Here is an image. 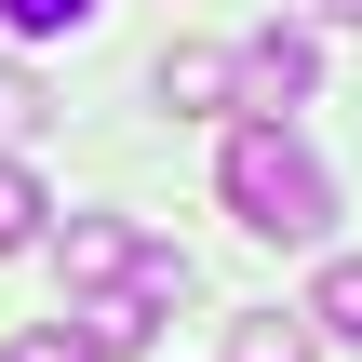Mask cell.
I'll return each mask as SVG.
<instances>
[{
	"mask_svg": "<svg viewBox=\"0 0 362 362\" xmlns=\"http://www.w3.org/2000/svg\"><path fill=\"white\" fill-rule=\"evenodd\" d=\"M215 188H228V215H242L255 242H322V228H336V175H322L282 121H242V134L215 148Z\"/></svg>",
	"mask_w": 362,
	"mask_h": 362,
	"instance_id": "obj_1",
	"label": "cell"
},
{
	"mask_svg": "<svg viewBox=\"0 0 362 362\" xmlns=\"http://www.w3.org/2000/svg\"><path fill=\"white\" fill-rule=\"evenodd\" d=\"M309 81H322V40H309V27H255V40L228 54V107H255V121H282Z\"/></svg>",
	"mask_w": 362,
	"mask_h": 362,
	"instance_id": "obj_2",
	"label": "cell"
},
{
	"mask_svg": "<svg viewBox=\"0 0 362 362\" xmlns=\"http://www.w3.org/2000/svg\"><path fill=\"white\" fill-rule=\"evenodd\" d=\"M148 336H161V309H134L121 282H107V296H81V322H67V349H81V362H134Z\"/></svg>",
	"mask_w": 362,
	"mask_h": 362,
	"instance_id": "obj_3",
	"label": "cell"
},
{
	"mask_svg": "<svg viewBox=\"0 0 362 362\" xmlns=\"http://www.w3.org/2000/svg\"><path fill=\"white\" fill-rule=\"evenodd\" d=\"M54 269H67L81 296H107V282L134 269V228H121V215H67V242H54Z\"/></svg>",
	"mask_w": 362,
	"mask_h": 362,
	"instance_id": "obj_4",
	"label": "cell"
},
{
	"mask_svg": "<svg viewBox=\"0 0 362 362\" xmlns=\"http://www.w3.org/2000/svg\"><path fill=\"white\" fill-rule=\"evenodd\" d=\"M148 81H161V107H175V121H202V107H228V54H202V40H175V54H161Z\"/></svg>",
	"mask_w": 362,
	"mask_h": 362,
	"instance_id": "obj_5",
	"label": "cell"
},
{
	"mask_svg": "<svg viewBox=\"0 0 362 362\" xmlns=\"http://www.w3.org/2000/svg\"><path fill=\"white\" fill-rule=\"evenodd\" d=\"M309 336H336V349H362V255H322V282H309V309H296Z\"/></svg>",
	"mask_w": 362,
	"mask_h": 362,
	"instance_id": "obj_6",
	"label": "cell"
},
{
	"mask_svg": "<svg viewBox=\"0 0 362 362\" xmlns=\"http://www.w3.org/2000/svg\"><path fill=\"white\" fill-rule=\"evenodd\" d=\"M228 362H322V336H309L296 309H242V322H228Z\"/></svg>",
	"mask_w": 362,
	"mask_h": 362,
	"instance_id": "obj_7",
	"label": "cell"
},
{
	"mask_svg": "<svg viewBox=\"0 0 362 362\" xmlns=\"http://www.w3.org/2000/svg\"><path fill=\"white\" fill-rule=\"evenodd\" d=\"M40 215H54V202H40V175H27V161H0V255H27V242H40Z\"/></svg>",
	"mask_w": 362,
	"mask_h": 362,
	"instance_id": "obj_8",
	"label": "cell"
},
{
	"mask_svg": "<svg viewBox=\"0 0 362 362\" xmlns=\"http://www.w3.org/2000/svg\"><path fill=\"white\" fill-rule=\"evenodd\" d=\"M94 13H107V0H0V27H13V40H81Z\"/></svg>",
	"mask_w": 362,
	"mask_h": 362,
	"instance_id": "obj_9",
	"label": "cell"
},
{
	"mask_svg": "<svg viewBox=\"0 0 362 362\" xmlns=\"http://www.w3.org/2000/svg\"><path fill=\"white\" fill-rule=\"evenodd\" d=\"M27 121H40V81H27V67H0V134H27Z\"/></svg>",
	"mask_w": 362,
	"mask_h": 362,
	"instance_id": "obj_10",
	"label": "cell"
},
{
	"mask_svg": "<svg viewBox=\"0 0 362 362\" xmlns=\"http://www.w3.org/2000/svg\"><path fill=\"white\" fill-rule=\"evenodd\" d=\"M0 362H81V349H67V322H27V336H13Z\"/></svg>",
	"mask_w": 362,
	"mask_h": 362,
	"instance_id": "obj_11",
	"label": "cell"
},
{
	"mask_svg": "<svg viewBox=\"0 0 362 362\" xmlns=\"http://www.w3.org/2000/svg\"><path fill=\"white\" fill-rule=\"evenodd\" d=\"M322 27H362V0H322Z\"/></svg>",
	"mask_w": 362,
	"mask_h": 362,
	"instance_id": "obj_12",
	"label": "cell"
}]
</instances>
